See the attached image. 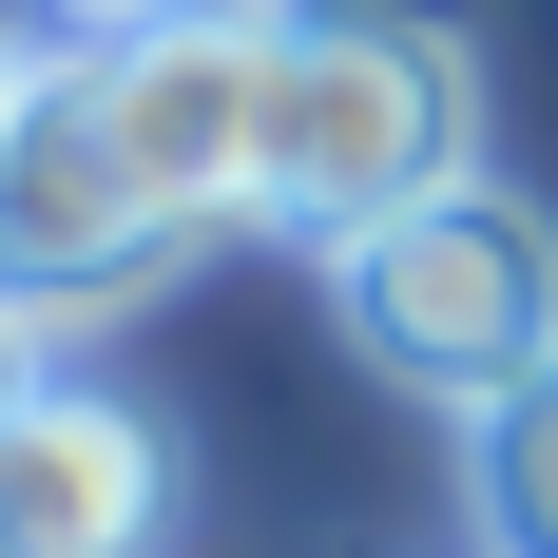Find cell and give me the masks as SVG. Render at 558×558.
<instances>
[{
    "instance_id": "obj_10",
    "label": "cell",
    "mask_w": 558,
    "mask_h": 558,
    "mask_svg": "<svg viewBox=\"0 0 558 558\" xmlns=\"http://www.w3.org/2000/svg\"><path fill=\"white\" fill-rule=\"evenodd\" d=\"M0 97H20V58H0Z\"/></svg>"
},
{
    "instance_id": "obj_3",
    "label": "cell",
    "mask_w": 558,
    "mask_h": 558,
    "mask_svg": "<svg viewBox=\"0 0 558 558\" xmlns=\"http://www.w3.org/2000/svg\"><path fill=\"white\" fill-rule=\"evenodd\" d=\"M155 270H193V231L135 193L97 58H77V39H20V97H0V308L58 347V328H97V308H135Z\"/></svg>"
},
{
    "instance_id": "obj_9",
    "label": "cell",
    "mask_w": 558,
    "mask_h": 558,
    "mask_svg": "<svg viewBox=\"0 0 558 558\" xmlns=\"http://www.w3.org/2000/svg\"><path fill=\"white\" fill-rule=\"evenodd\" d=\"M20 39H39V0H0V58H20Z\"/></svg>"
},
{
    "instance_id": "obj_5",
    "label": "cell",
    "mask_w": 558,
    "mask_h": 558,
    "mask_svg": "<svg viewBox=\"0 0 558 558\" xmlns=\"http://www.w3.org/2000/svg\"><path fill=\"white\" fill-rule=\"evenodd\" d=\"M155 520H173L155 404L77 386V366L39 404H0V558H155Z\"/></svg>"
},
{
    "instance_id": "obj_8",
    "label": "cell",
    "mask_w": 558,
    "mask_h": 558,
    "mask_svg": "<svg viewBox=\"0 0 558 558\" xmlns=\"http://www.w3.org/2000/svg\"><path fill=\"white\" fill-rule=\"evenodd\" d=\"M58 366H39V328H20V308H0V404H39Z\"/></svg>"
},
{
    "instance_id": "obj_2",
    "label": "cell",
    "mask_w": 558,
    "mask_h": 558,
    "mask_svg": "<svg viewBox=\"0 0 558 558\" xmlns=\"http://www.w3.org/2000/svg\"><path fill=\"white\" fill-rule=\"evenodd\" d=\"M328 308H347V347H366L404 404L482 424L501 386L558 366V213L520 193V173H462V193H424V213L347 231V251H328Z\"/></svg>"
},
{
    "instance_id": "obj_4",
    "label": "cell",
    "mask_w": 558,
    "mask_h": 558,
    "mask_svg": "<svg viewBox=\"0 0 558 558\" xmlns=\"http://www.w3.org/2000/svg\"><path fill=\"white\" fill-rule=\"evenodd\" d=\"M97 97H116V155L173 231H270V0L97 58Z\"/></svg>"
},
{
    "instance_id": "obj_6",
    "label": "cell",
    "mask_w": 558,
    "mask_h": 558,
    "mask_svg": "<svg viewBox=\"0 0 558 558\" xmlns=\"http://www.w3.org/2000/svg\"><path fill=\"white\" fill-rule=\"evenodd\" d=\"M462 539L482 558H558V366L462 424Z\"/></svg>"
},
{
    "instance_id": "obj_1",
    "label": "cell",
    "mask_w": 558,
    "mask_h": 558,
    "mask_svg": "<svg viewBox=\"0 0 558 558\" xmlns=\"http://www.w3.org/2000/svg\"><path fill=\"white\" fill-rule=\"evenodd\" d=\"M482 173V58L424 0H270V231L347 251V231L424 213Z\"/></svg>"
},
{
    "instance_id": "obj_7",
    "label": "cell",
    "mask_w": 558,
    "mask_h": 558,
    "mask_svg": "<svg viewBox=\"0 0 558 558\" xmlns=\"http://www.w3.org/2000/svg\"><path fill=\"white\" fill-rule=\"evenodd\" d=\"M173 20H231V0H39V39H77V58H135Z\"/></svg>"
}]
</instances>
